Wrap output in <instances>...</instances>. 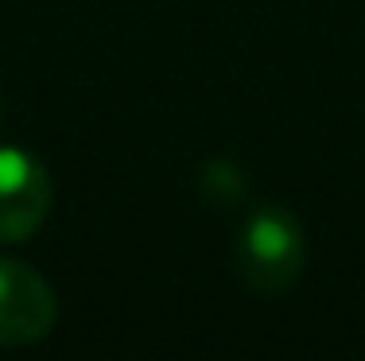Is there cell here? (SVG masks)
Returning a JSON list of instances; mask_svg holds the SVG:
<instances>
[{"mask_svg": "<svg viewBox=\"0 0 365 361\" xmlns=\"http://www.w3.org/2000/svg\"><path fill=\"white\" fill-rule=\"evenodd\" d=\"M55 295L36 268L0 261V346H28L55 326Z\"/></svg>", "mask_w": 365, "mask_h": 361, "instance_id": "obj_3", "label": "cell"}, {"mask_svg": "<svg viewBox=\"0 0 365 361\" xmlns=\"http://www.w3.org/2000/svg\"><path fill=\"white\" fill-rule=\"evenodd\" d=\"M51 179L28 152L0 148V245L28 241L51 210Z\"/></svg>", "mask_w": 365, "mask_h": 361, "instance_id": "obj_2", "label": "cell"}, {"mask_svg": "<svg viewBox=\"0 0 365 361\" xmlns=\"http://www.w3.org/2000/svg\"><path fill=\"white\" fill-rule=\"evenodd\" d=\"M307 241L284 206H257L237 237V268L257 291H284L299 280Z\"/></svg>", "mask_w": 365, "mask_h": 361, "instance_id": "obj_1", "label": "cell"}]
</instances>
